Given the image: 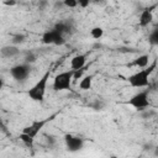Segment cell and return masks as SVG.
Segmentation results:
<instances>
[{"label": "cell", "mask_w": 158, "mask_h": 158, "mask_svg": "<svg viewBox=\"0 0 158 158\" xmlns=\"http://www.w3.org/2000/svg\"><path fill=\"white\" fill-rule=\"evenodd\" d=\"M78 5L81 7H86L89 5V0H80V1H78Z\"/></svg>", "instance_id": "cb8c5ba5"}, {"label": "cell", "mask_w": 158, "mask_h": 158, "mask_svg": "<svg viewBox=\"0 0 158 158\" xmlns=\"http://www.w3.org/2000/svg\"><path fill=\"white\" fill-rule=\"evenodd\" d=\"M2 86H4V80H2V78L0 77V89H2Z\"/></svg>", "instance_id": "4316f807"}, {"label": "cell", "mask_w": 158, "mask_h": 158, "mask_svg": "<svg viewBox=\"0 0 158 158\" xmlns=\"http://www.w3.org/2000/svg\"><path fill=\"white\" fill-rule=\"evenodd\" d=\"M46 138H47V142H48V144H49V146H52V144L56 142V139H54V137H53V136H46Z\"/></svg>", "instance_id": "d4e9b609"}, {"label": "cell", "mask_w": 158, "mask_h": 158, "mask_svg": "<svg viewBox=\"0 0 158 158\" xmlns=\"http://www.w3.org/2000/svg\"><path fill=\"white\" fill-rule=\"evenodd\" d=\"M53 30H56L57 32H59L60 35L64 36L65 33H69L72 31V26L68 22H65V21H60V22H58V23L54 25Z\"/></svg>", "instance_id": "7c38bea8"}, {"label": "cell", "mask_w": 158, "mask_h": 158, "mask_svg": "<svg viewBox=\"0 0 158 158\" xmlns=\"http://www.w3.org/2000/svg\"><path fill=\"white\" fill-rule=\"evenodd\" d=\"M102 106H104V104H102V102H100V101H95L94 104H91V107H94L95 110H101V109H102Z\"/></svg>", "instance_id": "7402d4cb"}, {"label": "cell", "mask_w": 158, "mask_h": 158, "mask_svg": "<svg viewBox=\"0 0 158 158\" xmlns=\"http://www.w3.org/2000/svg\"><path fill=\"white\" fill-rule=\"evenodd\" d=\"M148 63H149V56L148 54H142L132 62V65H136V67H139V68H146L148 65Z\"/></svg>", "instance_id": "4fadbf2b"}, {"label": "cell", "mask_w": 158, "mask_h": 158, "mask_svg": "<svg viewBox=\"0 0 158 158\" xmlns=\"http://www.w3.org/2000/svg\"><path fill=\"white\" fill-rule=\"evenodd\" d=\"M25 35H22V33H16V35H14L12 36V43H14V46H16V44H20V43H22L23 41H25Z\"/></svg>", "instance_id": "ac0fdd59"}, {"label": "cell", "mask_w": 158, "mask_h": 158, "mask_svg": "<svg viewBox=\"0 0 158 158\" xmlns=\"http://www.w3.org/2000/svg\"><path fill=\"white\" fill-rule=\"evenodd\" d=\"M84 70H85L84 68H81V69H78V70H74V73H73V80H77V79H81Z\"/></svg>", "instance_id": "ffe728a7"}, {"label": "cell", "mask_w": 158, "mask_h": 158, "mask_svg": "<svg viewBox=\"0 0 158 158\" xmlns=\"http://www.w3.org/2000/svg\"><path fill=\"white\" fill-rule=\"evenodd\" d=\"M42 42L44 44H56V46H62L65 43V38L63 35L57 32L56 30H48L42 35Z\"/></svg>", "instance_id": "5b68a950"}, {"label": "cell", "mask_w": 158, "mask_h": 158, "mask_svg": "<svg viewBox=\"0 0 158 158\" xmlns=\"http://www.w3.org/2000/svg\"><path fill=\"white\" fill-rule=\"evenodd\" d=\"M85 62H86V56L85 54H77L70 59V68L73 70L81 69V68H84Z\"/></svg>", "instance_id": "30bf717a"}, {"label": "cell", "mask_w": 158, "mask_h": 158, "mask_svg": "<svg viewBox=\"0 0 158 158\" xmlns=\"http://www.w3.org/2000/svg\"><path fill=\"white\" fill-rule=\"evenodd\" d=\"M148 41H149V43H151L152 46H157V44H158V30H157V28H154V30L151 32V35H149V37H148Z\"/></svg>", "instance_id": "e0dca14e"}, {"label": "cell", "mask_w": 158, "mask_h": 158, "mask_svg": "<svg viewBox=\"0 0 158 158\" xmlns=\"http://www.w3.org/2000/svg\"><path fill=\"white\" fill-rule=\"evenodd\" d=\"M64 142H65L67 149L69 152H78L84 146L83 138L77 137V136H73V135H65L64 136Z\"/></svg>", "instance_id": "ba28073f"}, {"label": "cell", "mask_w": 158, "mask_h": 158, "mask_svg": "<svg viewBox=\"0 0 158 158\" xmlns=\"http://www.w3.org/2000/svg\"><path fill=\"white\" fill-rule=\"evenodd\" d=\"M73 69L62 72L59 74H57L53 79V89L56 91H60V90H68L70 88L72 80H73Z\"/></svg>", "instance_id": "3957f363"}, {"label": "cell", "mask_w": 158, "mask_h": 158, "mask_svg": "<svg viewBox=\"0 0 158 158\" xmlns=\"http://www.w3.org/2000/svg\"><path fill=\"white\" fill-rule=\"evenodd\" d=\"M49 75H51V72L47 70L42 78L27 91V95L31 100L33 101H42L44 99V95H46V89H47V83H48V79H49Z\"/></svg>", "instance_id": "7a4b0ae2"}, {"label": "cell", "mask_w": 158, "mask_h": 158, "mask_svg": "<svg viewBox=\"0 0 158 158\" xmlns=\"http://www.w3.org/2000/svg\"><path fill=\"white\" fill-rule=\"evenodd\" d=\"M0 53H1V56L5 57V58H12V57H15V56H17V54L20 53V49H19L17 46H14V44L10 46V44H9V46L1 47Z\"/></svg>", "instance_id": "8fae6325"}, {"label": "cell", "mask_w": 158, "mask_h": 158, "mask_svg": "<svg viewBox=\"0 0 158 158\" xmlns=\"http://www.w3.org/2000/svg\"><path fill=\"white\" fill-rule=\"evenodd\" d=\"M30 72H31V67H30V64H26V63L14 65V67L10 69L11 77H12L15 80H17V81H25V80L28 78Z\"/></svg>", "instance_id": "8992f818"}, {"label": "cell", "mask_w": 158, "mask_h": 158, "mask_svg": "<svg viewBox=\"0 0 158 158\" xmlns=\"http://www.w3.org/2000/svg\"><path fill=\"white\" fill-rule=\"evenodd\" d=\"M56 115H53V116H51V117H48V118H44V120H38V121H33L30 126H26V127H23V130H22V133H25V135H28L31 138H35L36 136H37V133L43 128V126L48 122V121H51L53 117H54Z\"/></svg>", "instance_id": "52a82bcc"}, {"label": "cell", "mask_w": 158, "mask_h": 158, "mask_svg": "<svg viewBox=\"0 0 158 158\" xmlns=\"http://www.w3.org/2000/svg\"><path fill=\"white\" fill-rule=\"evenodd\" d=\"M93 79H94L93 75H86V77L81 78V80H80V83H79V88H80L81 90H89V89L91 88Z\"/></svg>", "instance_id": "5bb4252c"}, {"label": "cell", "mask_w": 158, "mask_h": 158, "mask_svg": "<svg viewBox=\"0 0 158 158\" xmlns=\"http://www.w3.org/2000/svg\"><path fill=\"white\" fill-rule=\"evenodd\" d=\"M156 6H157V5H153L152 7H147V9H144V10L141 12L139 19H138V22H139V26H141V27H146V26H148V25L152 22V20H153L152 9H154Z\"/></svg>", "instance_id": "9c48e42d"}, {"label": "cell", "mask_w": 158, "mask_h": 158, "mask_svg": "<svg viewBox=\"0 0 158 158\" xmlns=\"http://www.w3.org/2000/svg\"><path fill=\"white\" fill-rule=\"evenodd\" d=\"M63 4L67 7H75V6H78V1H75V0H64Z\"/></svg>", "instance_id": "44dd1931"}, {"label": "cell", "mask_w": 158, "mask_h": 158, "mask_svg": "<svg viewBox=\"0 0 158 158\" xmlns=\"http://www.w3.org/2000/svg\"><path fill=\"white\" fill-rule=\"evenodd\" d=\"M0 130H1L4 133H7V128H6L5 123L2 122V118H1V117H0Z\"/></svg>", "instance_id": "603a6c76"}, {"label": "cell", "mask_w": 158, "mask_h": 158, "mask_svg": "<svg viewBox=\"0 0 158 158\" xmlns=\"http://www.w3.org/2000/svg\"><path fill=\"white\" fill-rule=\"evenodd\" d=\"M128 105H131L132 107H135L136 110H144L146 107L149 106V100H148V91L147 90H143V91H139L137 94H135L128 101H127Z\"/></svg>", "instance_id": "277c9868"}, {"label": "cell", "mask_w": 158, "mask_h": 158, "mask_svg": "<svg viewBox=\"0 0 158 158\" xmlns=\"http://www.w3.org/2000/svg\"><path fill=\"white\" fill-rule=\"evenodd\" d=\"M154 68H156V60L147 69H142V70H139V72L130 75L127 78L130 85L133 86V88H144V86H148L149 85V75H151V73L153 72Z\"/></svg>", "instance_id": "6da1fadb"}, {"label": "cell", "mask_w": 158, "mask_h": 158, "mask_svg": "<svg viewBox=\"0 0 158 158\" xmlns=\"http://www.w3.org/2000/svg\"><path fill=\"white\" fill-rule=\"evenodd\" d=\"M33 62H36V56L32 52H27L26 56H25V63L26 64H31Z\"/></svg>", "instance_id": "d6986e66"}, {"label": "cell", "mask_w": 158, "mask_h": 158, "mask_svg": "<svg viewBox=\"0 0 158 158\" xmlns=\"http://www.w3.org/2000/svg\"><path fill=\"white\" fill-rule=\"evenodd\" d=\"M19 138L26 144V146H28V147H32L33 146V141H35V138H31L28 135H25V133H20V136H19Z\"/></svg>", "instance_id": "2e32d148"}, {"label": "cell", "mask_w": 158, "mask_h": 158, "mask_svg": "<svg viewBox=\"0 0 158 158\" xmlns=\"http://www.w3.org/2000/svg\"><path fill=\"white\" fill-rule=\"evenodd\" d=\"M2 4H4V5H6V6H15V5H16V1H14V0L7 1V0H6V1H4Z\"/></svg>", "instance_id": "484cf974"}, {"label": "cell", "mask_w": 158, "mask_h": 158, "mask_svg": "<svg viewBox=\"0 0 158 158\" xmlns=\"http://www.w3.org/2000/svg\"><path fill=\"white\" fill-rule=\"evenodd\" d=\"M90 35H91L93 38L99 40V38L102 37V35H104V30H102L101 27H93V28L90 30Z\"/></svg>", "instance_id": "9a60e30c"}]
</instances>
